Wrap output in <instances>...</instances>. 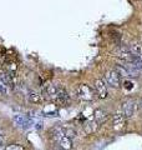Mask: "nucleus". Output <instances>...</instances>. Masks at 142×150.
I'll return each mask as SVG.
<instances>
[{
  "mask_svg": "<svg viewBox=\"0 0 142 150\" xmlns=\"http://www.w3.org/2000/svg\"><path fill=\"white\" fill-rule=\"evenodd\" d=\"M115 54L117 58L121 59L124 63H131V60L134 59V56H135L129 49H117L115 51Z\"/></svg>",
  "mask_w": 142,
  "mask_h": 150,
  "instance_id": "0eeeda50",
  "label": "nucleus"
},
{
  "mask_svg": "<svg viewBox=\"0 0 142 150\" xmlns=\"http://www.w3.org/2000/svg\"><path fill=\"white\" fill-rule=\"evenodd\" d=\"M95 120H96L97 121V123L98 124H100V123H102V121L103 120H106L107 119V111L106 110H103V109H96V110H95Z\"/></svg>",
  "mask_w": 142,
  "mask_h": 150,
  "instance_id": "9d476101",
  "label": "nucleus"
},
{
  "mask_svg": "<svg viewBox=\"0 0 142 150\" xmlns=\"http://www.w3.org/2000/svg\"><path fill=\"white\" fill-rule=\"evenodd\" d=\"M137 109V103L132 99H127L122 103V114L125 115V118H132L136 112Z\"/></svg>",
  "mask_w": 142,
  "mask_h": 150,
  "instance_id": "f03ea898",
  "label": "nucleus"
},
{
  "mask_svg": "<svg viewBox=\"0 0 142 150\" xmlns=\"http://www.w3.org/2000/svg\"><path fill=\"white\" fill-rule=\"evenodd\" d=\"M58 150H64V149H58Z\"/></svg>",
  "mask_w": 142,
  "mask_h": 150,
  "instance_id": "5701e85b",
  "label": "nucleus"
},
{
  "mask_svg": "<svg viewBox=\"0 0 142 150\" xmlns=\"http://www.w3.org/2000/svg\"><path fill=\"white\" fill-rule=\"evenodd\" d=\"M59 144H60V148L64 149V150H71L72 148V143H71V139L67 138V137H61L59 139Z\"/></svg>",
  "mask_w": 142,
  "mask_h": 150,
  "instance_id": "9b49d317",
  "label": "nucleus"
},
{
  "mask_svg": "<svg viewBox=\"0 0 142 150\" xmlns=\"http://www.w3.org/2000/svg\"><path fill=\"white\" fill-rule=\"evenodd\" d=\"M132 85H134V84H132L131 81H129V80H125V83H124V86L126 89H132Z\"/></svg>",
  "mask_w": 142,
  "mask_h": 150,
  "instance_id": "aec40b11",
  "label": "nucleus"
},
{
  "mask_svg": "<svg viewBox=\"0 0 142 150\" xmlns=\"http://www.w3.org/2000/svg\"><path fill=\"white\" fill-rule=\"evenodd\" d=\"M77 98L84 101H91L95 98V90L92 88H90L87 84H81L77 88Z\"/></svg>",
  "mask_w": 142,
  "mask_h": 150,
  "instance_id": "f257e3e1",
  "label": "nucleus"
},
{
  "mask_svg": "<svg viewBox=\"0 0 142 150\" xmlns=\"http://www.w3.org/2000/svg\"><path fill=\"white\" fill-rule=\"evenodd\" d=\"M105 83H106V85L112 86V88H118V86H120L121 78H120V75L117 74V71L115 69L110 70V71L106 73V75H105Z\"/></svg>",
  "mask_w": 142,
  "mask_h": 150,
  "instance_id": "7ed1b4c3",
  "label": "nucleus"
},
{
  "mask_svg": "<svg viewBox=\"0 0 142 150\" xmlns=\"http://www.w3.org/2000/svg\"><path fill=\"white\" fill-rule=\"evenodd\" d=\"M9 89H10V88L6 86L5 84L3 83L1 79H0V93H1V94H8L9 93Z\"/></svg>",
  "mask_w": 142,
  "mask_h": 150,
  "instance_id": "6ab92c4d",
  "label": "nucleus"
},
{
  "mask_svg": "<svg viewBox=\"0 0 142 150\" xmlns=\"http://www.w3.org/2000/svg\"><path fill=\"white\" fill-rule=\"evenodd\" d=\"M53 134H54L53 137L59 140L61 137H64V128H55L53 130Z\"/></svg>",
  "mask_w": 142,
  "mask_h": 150,
  "instance_id": "2eb2a0df",
  "label": "nucleus"
},
{
  "mask_svg": "<svg viewBox=\"0 0 142 150\" xmlns=\"http://www.w3.org/2000/svg\"><path fill=\"white\" fill-rule=\"evenodd\" d=\"M0 79L3 80V83L9 88H14V75L11 73H9L6 69H0Z\"/></svg>",
  "mask_w": 142,
  "mask_h": 150,
  "instance_id": "423d86ee",
  "label": "nucleus"
},
{
  "mask_svg": "<svg viewBox=\"0 0 142 150\" xmlns=\"http://www.w3.org/2000/svg\"><path fill=\"white\" fill-rule=\"evenodd\" d=\"M64 135L71 139V138H74L75 135H76V131H75L74 129H71V128H65L64 129Z\"/></svg>",
  "mask_w": 142,
  "mask_h": 150,
  "instance_id": "f3484780",
  "label": "nucleus"
},
{
  "mask_svg": "<svg viewBox=\"0 0 142 150\" xmlns=\"http://www.w3.org/2000/svg\"><path fill=\"white\" fill-rule=\"evenodd\" d=\"M93 89H95V91H96L98 98H101V99L107 98V85H106L105 80L96 79L95 83H93Z\"/></svg>",
  "mask_w": 142,
  "mask_h": 150,
  "instance_id": "20e7f679",
  "label": "nucleus"
},
{
  "mask_svg": "<svg viewBox=\"0 0 142 150\" xmlns=\"http://www.w3.org/2000/svg\"><path fill=\"white\" fill-rule=\"evenodd\" d=\"M27 99L32 104H37V103L41 101V96L37 94L36 91H29V95H27Z\"/></svg>",
  "mask_w": 142,
  "mask_h": 150,
  "instance_id": "4468645a",
  "label": "nucleus"
},
{
  "mask_svg": "<svg viewBox=\"0 0 142 150\" xmlns=\"http://www.w3.org/2000/svg\"><path fill=\"white\" fill-rule=\"evenodd\" d=\"M14 121H15L18 125L22 126V128H26V126L29 125V119L25 118L24 115H16V116H14Z\"/></svg>",
  "mask_w": 142,
  "mask_h": 150,
  "instance_id": "f8f14e48",
  "label": "nucleus"
},
{
  "mask_svg": "<svg viewBox=\"0 0 142 150\" xmlns=\"http://www.w3.org/2000/svg\"><path fill=\"white\" fill-rule=\"evenodd\" d=\"M125 125H126V118H125V115L124 114H116V115H113V118H112V128L115 129L116 131H120L125 128Z\"/></svg>",
  "mask_w": 142,
  "mask_h": 150,
  "instance_id": "39448f33",
  "label": "nucleus"
},
{
  "mask_svg": "<svg viewBox=\"0 0 142 150\" xmlns=\"http://www.w3.org/2000/svg\"><path fill=\"white\" fill-rule=\"evenodd\" d=\"M3 143H4V138L0 135V145H3Z\"/></svg>",
  "mask_w": 142,
  "mask_h": 150,
  "instance_id": "412c9836",
  "label": "nucleus"
},
{
  "mask_svg": "<svg viewBox=\"0 0 142 150\" xmlns=\"http://www.w3.org/2000/svg\"><path fill=\"white\" fill-rule=\"evenodd\" d=\"M141 71H142V70H141Z\"/></svg>",
  "mask_w": 142,
  "mask_h": 150,
  "instance_id": "393cba45",
  "label": "nucleus"
},
{
  "mask_svg": "<svg viewBox=\"0 0 142 150\" xmlns=\"http://www.w3.org/2000/svg\"><path fill=\"white\" fill-rule=\"evenodd\" d=\"M141 108H142V100H141Z\"/></svg>",
  "mask_w": 142,
  "mask_h": 150,
  "instance_id": "4be33fe9",
  "label": "nucleus"
},
{
  "mask_svg": "<svg viewBox=\"0 0 142 150\" xmlns=\"http://www.w3.org/2000/svg\"><path fill=\"white\" fill-rule=\"evenodd\" d=\"M97 129H98V123L95 119L87 121L86 125H85V131H86L87 134H93Z\"/></svg>",
  "mask_w": 142,
  "mask_h": 150,
  "instance_id": "1a4fd4ad",
  "label": "nucleus"
},
{
  "mask_svg": "<svg viewBox=\"0 0 142 150\" xmlns=\"http://www.w3.org/2000/svg\"><path fill=\"white\" fill-rule=\"evenodd\" d=\"M0 95H1V93H0Z\"/></svg>",
  "mask_w": 142,
  "mask_h": 150,
  "instance_id": "b1692460",
  "label": "nucleus"
},
{
  "mask_svg": "<svg viewBox=\"0 0 142 150\" xmlns=\"http://www.w3.org/2000/svg\"><path fill=\"white\" fill-rule=\"evenodd\" d=\"M5 150H25V149L19 144H10L8 146H5Z\"/></svg>",
  "mask_w": 142,
  "mask_h": 150,
  "instance_id": "a211bd4d",
  "label": "nucleus"
},
{
  "mask_svg": "<svg viewBox=\"0 0 142 150\" xmlns=\"http://www.w3.org/2000/svg\"><path fill=\"white\" fill-rule=\"evenodd\" d=\"M16 69H18L16 63H14V62H9V63H8V65H6V70H8L9 73L14 74V73L16 71Z\"/></svg>",
  "mask_w": 142,
  "mask_h": 150,
  "instance_id": "dca6fc26",
  "label": "nucleus"
},
{
  "mask_svg": "<svg viewBox=\"0 0 142 150\" xmlns=\"http://www.w3.org/2000/svg\"><path fill=\"white\" fill-rule=\"evenodd\" d=\"M54 101L59 103V104H65V103L69 101V95L63 88H58V91H56V95H55V99Z\"/></svg>",
  "mask_w": 142,
  "mask_h": 150,
  "instance_id": "6e6552de",
  "label": "nucleus"
},
{
  "mask_svg": "<svg viewBox=\"0 0 142 150\" xmlns=\"http://www.w3.org/2000/svg\"><path fill=\"white\" fill-rule=\"evenodd\" d=\"M135 56H142V44H132L129 49Z\"/></svg>",
  "mask_w": 142,
  "mask_h": 150,
  "instance_id": "ddd939ff",
  "label": "nucleus"
}]
</instances>
